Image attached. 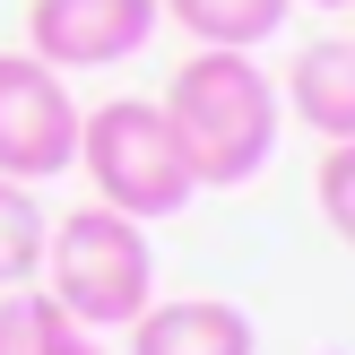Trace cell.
Segmentation results:
<instances>
[{
	"mask_svg": "<svg viewBox=\"0 0 355 355\" xmlns=\"http://www.w3.org/2000/svg\"><path fill=\"white\" fill-rule=\"evenodd\" d=\"M165 121L182 139L200 191H243L252 173H269L277 130H286V104H277V78L252 61V52H217L200 44L182 69L165 78Z\"/></svg>",
	"mask_w": 355,
	"mask_h": 355,
	"instance_id": "6da1fadb",
	"label": "cell"
},
{
	"mask_svg": "<svg viewBox=\"0 0 355 355\" xmlns=\"http://www.w3.org/2000/svg\"><path fill=\"white\" fill-rule=\"evenodd\" d=\"M44 295L78 329H96V338L104 329H130L156 304V243H148V225L104 208V200L52 217V234H44Z\"/></svg>",
	"mask_w": 355,
	"mask_h": 355,
	"instance_id": "7a4b0ae2",
	"label": "cell"
},
{
	"mask_svg": "<svg viewBox=\"0 0 355 355\" xmlns=\"http://www.w3.org/2000/svg\"><path fill=\"white\" fill-rule=\"evenodd\" d=\"M69 173H87L96 200L121 208V217H139V225H165V217H182V208L200 200V173H191V156H182V139H173V121H165L156 96L87 104L78 165Z\"/></svg>",
	"mask_w": 355,
	"mask_h": 355,
	"instance_id": "3957f363",
	"label": "cell"
},
{
	"mask_svg": "<svg viewBox=\"0 0 355 355\" xmlns=\"http://www.w3.org/2000/svg\"><path fill=\"white\" fill-rule=\"evenodd\" d=\"M78 121L87 104L69 78L35 52H0V173L9 182H52L78 165Z\"/></svg>",
	"mask_w": 355,
	"mask_h": 355,
	"instance_id": "277c9868",
	"label": "cell"
},
{
	"mask_svg": "<svg viewBox=\"0 0 355 355\" xmlns=\"http://www.w3.org/2000/svg\"><path fill=\"white\" fill-rule=\"evenodd\" d=\"M165 9L156 0H26V52L69 69H113V61H139L156 44Z\"/></svg>",
	"mask_w": 355,
	"mask_h": 355,
	"instance_id": "5b68a950",
	"label": "cell"
},
{
	"mask_svg": "<svg viewBox=\"0 0 355 355\" xmlns=\"http://www.w3.org/2000/svg\"><path fill=\"white\" fill-rule=\"evenodd\" d=\"M277 104H286L321 148H347L355 139V35H312L286 61V78H277Z\"/></svg>",
	"mask_w": 355,
	"mask_h": 355,
	"instance_id": "8992f818",
	"label": "cell"
},
{
	"mask_svg": "<svg viewBox=\"0 0 355 355\" xmlns=\"http://www.w3.org/2000/svg\"><path fill=\"white\" fill-rule=\"evenodd\" d=\"M130 355H260V329L225 295H173L130 321Z\"/></svg>",
	"mask_w": 355,
	"mask_h": 355,
	"instance_id": "52a82bcc",
	"label": "cell"
},
{
	"mask_svg": "<svg viewBox=\"0 0 355 355\" xmlns=\"http://www.w3.org/2000/svg\"><path fill=\"white\" fill-rule=\"evenodd\" d=\"M191 44H217V52H260L269 35H286L295 0H156Z\"/></svg>",
	"mask_w": 355,
	"mask_h": 355,
	"instance_id": "ba28073f",
	"label": "cell"
},
{
	"mask_svg": "<svg viewBox=\"0 0 355 355\" xmlns=\"http://www.w3.org/2000/svg\"><path fill=\"white\" fill-rule=\"evenodd\" d=\"M44 234H52V225H44L35 182H9V173H0V295L44 277Z\"/></svg>",
	"mask_w": 355,
	"mask_h": 355,
	"instance_id": "9c48e42d",
	"label": "cell"
},
{
	"mask_svg": "<svg viewBox=\"0 0 355 355\" xmlns=\"http://www.w3.org/2000/svg\"><path fill=\"white\" fill-rule=\"evenodd\" d=\"M69 329V312L35 286H9L0 295V355H52V338Z\"/></svg>",
	"mask_w": 355,
	"mask_h": 355,
	"instance_id": "30bf717a",
	"label": "cell"
},
{
	"mask_svg": "<svg viewBox=\"0 0 355 355\" xmlns=\"http://www.w3.org/2000/svg\"><path fill=\"white\" fill-rule=\"evenodd\" d=\"M312 200H321V217H329V234L355 252V139L347 148H321V173H312Z\"/></svg>",
	"mask_w": 355,
	"mask_h": 355,
	"instance_id": "8fae6325",
	"label": "cell"
},
{
	"mask_svg": "<svg viewBox=\"0 0 355 355\" xmlns=\"http://www.w3.org/2000/svg\"><path fill=\"white\" fill-rule=\"evenodd\" d=\"M52 355H113V347H104V338H96V329H78V321H69V329H61V338H52Z\"/></svg>",
	"mask_w": 355,
	"mask_h": 355,
	"instance_id": "7c38bea8",
	"label": "cell"
},
{
	"mask_svg": "<svg viewBox=\"0 0 355 355\" xmlns=\"http://www.w3.org/2000/svg\"><path fill=\"white\" fill-rule=\"evenodd\" d=\"M295 9H355V0H295Z\"/></svg>",
	"mask_w": 355,
	"mask_h": 355,
	"instance_id": "4fadbf2b",
	"label": "cell"
}]
</instances>
